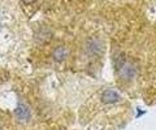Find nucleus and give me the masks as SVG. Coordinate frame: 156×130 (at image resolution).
Segmentation results:
<instances>
[{
  "mask_svg": "<svg viewBox=\"0 0 156 130\" xmlns=\"http://www.w3.org/2000/svg\"><path fill=\"white\" fill-rule=\"evenodd\" d=\"M85 51L89 56H98L103 52V43L96 38H90L85 44Z\"/></svg>",
  "mask_w": 156,
  "mask_h": 130,
  "instance_id": "f257e3e1",
  "label": "nucleus"
},
{
  "mask_svg": "<svg viewBox=\"0 0 156 130\" xmlns=\"http://www.w3.org/2000/svg\"><path fill=\"white\" fill-rule=\"evenodd\" d=\"M14 114H16V117L20 120V121L22 122H26L30 120V109H29V107L26 104L23 103H18V105L16 107V109H14Z\"/></svg>",
  "mask_w": 156,
  "mask_h": 130,
  "instance_id": "f03ea898",
  "label": "nucleus"
},
{
  "mask_svg": "<svg viewBox=\"0 0 156 130\" xmlns=\"http://www.w3.org/2000/svg\"><path fill=\"white\" fill-rule=\"evenodd\" d=\"M100 99L104 104H113L120 100V95L117 94V91H115V90H105V91H103Z\"/></svg>",
  "mask_w": 156,
  "mask_h": 130,
  "instance_id": "7ed1b4c3",
  "label": "nucleus"
},
{
  "mask_svg": "<svg viewBox=\"0 0 156 130\" xmlns=\"http://www.w3.org/2000/svg\"><path fill=\"white\" fill-rule=\"evenodd\" d=\"M68 55H69V51H68V48L64 47V46L56 47L55 50H53V52H52L53 60L57 61V62H62L68 57Z\"/></svg>",
  "mask_w": 156,
  "mask_h": 130,
  "instance_id": "20e7f679",
  "label": "nucleus"
},
{
  "mask_svg": "<svg viewBox=\"0 0 156 130\" xmlns=\"http://www.w3.org/2000/svg\"><path fill=\"white\" fill-rule=\"evenodd\" d=\"M50 37H51V33L48 30H41V31H38L37 39L41 43H43V42H47L48 39H50Z\"/></svg>",
  "mask_w": 156,
  "mask_h": 130,
  "instance_id": "39448f33",
  "label": "nucleus"
},
{
  "mask_svg": "<svg viewBox=\"0 0 156 130\" xmlns=\"http://www.w3.org/2000/svg\"><path fill=\"white\" fill-rule=\"evenodd\" d=\"M26 3H31V2H34V0H25Z\"/></svg>",
  "mask_w": 156,
  "mask_h": 130,
  "instance_id": "423d86ee",
  "label": "nucleus"
}]
</instances>
